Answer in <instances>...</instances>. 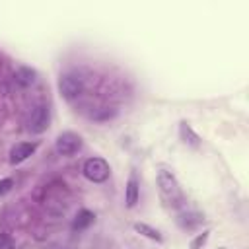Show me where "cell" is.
Instances as JSON below:
<instances>
[{
  "instance_id": "obj_1",
  "label": "cell",
  "mask_w": 249,
  "mask_h": 249,
  "mask_svg": "<svg viewBox=\"0 0 249 249\" xmlns=\"http://www.w3.org/2000/svg\"><path fill=\"white\" fill-rule=\"evenodd\" d=\"M156 181H158V191H160V196L163 200V204L167 208H183L185 206V195L175 179V175L165 169V167H160L158 169V175H156Z\"/></svg>"
},
{
  "instance_id": "obj_2",
  "label": "cell",
  "mask_w": 249,
  "mask_h": 249,
  "mask_svg": "<svg viewBox=\"0 0 249 249\" xmlns=\"http://www.w3.org/2000/svg\"><path fill=\"white\" fill-rule=\"evenodd\" d=\"M86 89V84H84V78L76 72H64L60 78H58V93L62 99L66 101H72V99H78Z\"/></svg>"
},
{
  "instance_id": "obj_3",
  "label": "cell",
  "mask_w": 249,
  "mask_h": 249,
  "mask_svg": "<svg viewBox=\"0 0 249 249\" xmlns=\"http://www.w3.org/2000/svg\"><path fill=\"white\" fill-rule=\"evenodd\" d=\"M82 173L91 183H105L111 175V167L103 158H89L84 161Z\"/></svg>"
},
{
  "instance_id": "obj_4",
  "label": "cell",
  "mask_w": 249,
  "mask_h": 249,
  "mask_svg": "<svg viewBox=\"0 0 249 249\" xmlns=\"http://www.w3.org/2000/svg\"><path fill=\"white\" fill-rule=\"evenodd\" d=\"M80 148H82V138L72 130L60 132L54 140V150L60 156H74L76 152H80Z\"/></svg>"
},
{
  "instance_id": "obj_5",
  "label": "cell",
  "mask_w": 249,
  "mask_h": 249,
  "mask_svg": "<svg viewBox=\"0 0 249 249\" xmlns=\"http://www.w3.org/2000/svg\"><path fill=\"white\" fill-rule=\"evenodd\" d=\"M49 123H51V113H49V107L47 105H37L29 119H27V130L31 134H41L49 128Z\"/></svg>"
},
{
  "instance_id": "obj_6",
  "label": "cell",
  "mask_w": 249,
  "mask_h": 249,
  "mask_svg": "<svg viewBox=\"0 0 249 249\" xmlns=\"http://www.w3.org/2000/svg\"><path fill=\"white\" fill-rule=\"evenodd\" d=\"M140 200V181L136 177V173L132 171L126 179V185H124V204L126 208H134Z\"/></svg>"
},
{
  "instance_id": "obj_7",
  "label": "cell",
  "mask_w": 249,
  "mask_h": 249,
  "mask_svg": "<svg viewBox=\"0 0 249 249\" xmlns=\"http://www.w3.org/2000/svg\"><path fill=\"white\" fill-rule=\"evenodd\" d=\"M35 150H37L35 142H18V144H14L12 150H10V163L18 165V163L25 161Z\"/></svg>"
},
{
  "instance_id": "obj_8",
  "label": "cell",
  "mask_w": 249,
  "mask_h": 249,
  "mask_svg": "<svg viewBox=\"0 0 249 249\" xmlns=\"http://www.w3.org/2000/svg\"><path fill=\"white\" fill-rule=\"evenodd\" d=\"M202 214L196 212V210H183L177 214V224L181 230H195L202 224Z\"/></svg>"
},
{
  "instance_id": "obj_9",
  "label": "cell",
  "mask_w": 249,
  "mask_h": 249,
  "mask_svg": "<svg viewBox=\"0 0 249 249\" xmlns=\"http://www.w3.org/2000/svg\"><path fill=\"white\" fill-rule=\"evenodd\" d=\"M179 136H181L183 144H187V146H191V148H198V146L202 144L200 136H198V134L191 128V124H187V123H181V124H179Z\"/></svg>"
},
{
  "instance_id": "obj_10",
  "label": "cell",
  "mask_w": 249,
  "mask_h": 249,
  "mask_svg": "<svg viewBox=\"0 0 249 249\" xmlns=\"http://www.w3.org/2000/svg\"><path fill=\"white\" fill-rule=\"evenodd\" d=\"M93 212H89V210H80L78 214H76V218H74V222H72V230L74 231H82V230H86V228H89L91 224H93Z\"/></svg>"
},
{
  "instance_id": "obj_11",
  "label": "cell",
  "mask_w": 249,
  "mask_h": 249,
  "mask_svg": "<svg viewBox=\"0 0 249 249\" xmlns=\"http://www.w3.org/2000/svg\"><path fill=\"white\" fill-rule=\"evenodd\" d=\"M35 76H37L35 70H31L29 66H19V68L16 70V74H14V80H16V84L27 88V86H31V84L35 82Z\"/></svg>"
},
{
  "instance_id": "obj_12",
  "label": "cell",
  "mask_w": 249,
  "mask_h": 249,
  "mask_svg": "<svg viewBox=\"0 0 249 249\" xmlns=\"http://www.w3.org/2000/svg\"><path fill=\"white\" fill-rule=\"evenodd\" d=\"M134 230H136L138 233L146 235V237H148V239H152V241H158V243H161V241H163L161 233H160L156 228H152V226H148V224H144V222H136V224H134Z\"/></svg>"
},
{
  "instance_id": "obj_13",
  "label": "cell",
  "mask_w": 249,
  "mask_h": 249,
  "mask_svg": "<svg viewBox=\"0 0 249 249\" xmlns=\"http://www.w3.org/2000/svg\"><path fill=\"white\" fill-rule=\"evenodd\" d=\"M208 233H210V230H204L202 233H198V235L191 241V245H189V247H191V249H202V247H204V243H206V239H208Z\"/></svg>"
},
{
  "instance_id": "obj_14",
  "label": "cell",
  "mask_w": 249,
  "mask_h": 249,
  "mask_svg": "<svg viewBox=\"0 0 249 249\" xmlns=\"http://www.w3.org/2000/svg\"><path fill=\"white\" fill-rule=\"evenodd\" d=\"M12 187H14V179H10V177L0 179V196H2V195H6V193H10V191H12Z\"/></svg>"
},
{
  "instance_id": "obj_15",
  "label": "cell",
  "mask_w": 249,
  "mask_h": 249,
  "mask_svg": "<svg viewBox=\"0 0 249 249\" xmlns=\"http://www.w3.org/2000/svg\"><path fill=\"white\" fill-rule=\"evenodd\" d=\"M0 249H12V237L8 233H0Z\"/></svg>"
}]
</instances>
